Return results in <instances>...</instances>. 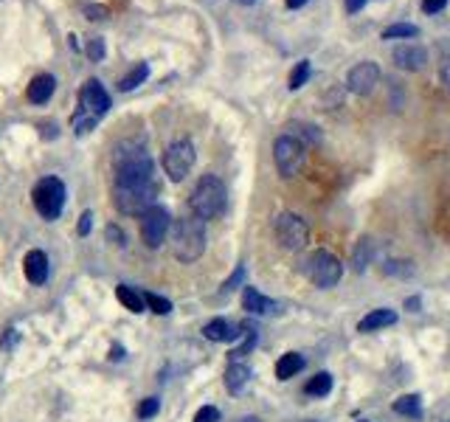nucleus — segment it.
Wrapping results in <instances>:
<instances>
[{"instance_id": "nucleus-1", "label": "nucleus", "mask_w": 450, "mask_h": 422, "mask_svg": "<svg viewBox=\"0 0 450 422\" xmlns=\"http://www.w3.org/2000/svg\"><path fill=\"white\" fill-rule=\"evenodd\" d=\"M155 164L135 141H121L113 153V203L121 214H143L158 197Z\"/></svg>"}, {"instance_id": "nucleus-2", "label": "nucleus", "mask_w": 450, "mask_h": 422, "mask_svg": "<svg viewBox=\"0 0 450 422\" xmlns=\"http://www.w3.org/2000/svg\"><path fill=\"white\" fill-rule=\"evenodd\" d=\"M225 205H228V192H225V183L217 175H203L197 180V186L192 189L189 197V208L192 214L200 220H217Z\"/></svg>"}, {"instance_id": "nucleus-3", "label": "nucleus", "mask_w": 450, "mask_h": 422, "mask_svg": "<svg viewBox=\"0 0 450 422\" xmlns=\"http://www.w3.org/2000/svg\"><path fill=\"white\" fill-rule=\"evenodd\" d=\"M205 251V220L189 214L172 223V253L180 262H197Z\"/></svg>"}, {"instance_id": "nucleus-4", "label": "nucleus", "mask_w": 450, "mask_h": 422, "mask_svg": "<svg viewBox=\"0 0 450 422\" xmlns=\"http://www.w3.org/2000/svg\"><path fill=\"white\" fill-rule=\"evenodd\" d=\"M110 110V96L99 79H88L79 91V113L73 116V127L77 132H88L96 127V121Z\"/></svg>"}, {"instance_id": "nucleus-5", "label": "nucleus", "mask_w": 450, "mask_h": 422, "mask_svg": "<svg viewBox=\"0 0 450 422\" xmlns=\"http://www.w3.org/2000/svg\"><path fill=\"white\" fill-rule=\"evenodd\" d=\"M273 161H276V169L284 180L295 178L298 169L304 166L307 161V150H304V141H298L293 132H284L276 138V144H273Z\"/></svg>"}, {"instance_id": "nucleus-6", "label": "nucleus", "mask_w": 450, "mask_h": 422, "mask_svg": "<svg viewBox=\"0 0 450 422\" xmlns=\"http://www.w3.org/2000/svg\"><path fill=\"white\" fill-rule=\"evenodd\" d=\"M302 270H304V276L313 281V285L321 288V290L335 288L338 281H341V276H343V265H341L329 251H316V253H310Z\"/></svg>"}, {"instance_id": "nucleus-7", "label": "nucleus", "mask_w": 450, "mask_h": 422, "mask_svg": "<svg viewBox=\"0 0 450 422\" xmlns=\"http://www.w3.org/2000/svg\"><path fill=\"white\" fill-rule=\"evenodd\" d=\"M31 200H34V208H37L40 217L56 220L62 214V208H65V183L59 178H42L34 186Z\"/></svg>"}, {"instance_id": "nucleus-8", "label": "nucleus", "mask_w": 450, "mask_h": 422, "mask_svg": "<svg viewBox=\"0 0 450 422\" xmlns=\"http://www.w3.org/2000/svg\"><path fill=\"white\" fill-rule=\"evenodd\" d=\"M169 231H172V217L164 205H153L141 214V240L146 248H153V251L161 248Z\"/></svg>"}, {"instance_id": "nucleus-9", "label": "nucleus", "mask_w": 450, "mask_h": 422, "mask_svg": "<svg viewBox=\"0 0 450 422\" xmlns=\"http://www.w3.org/2000/svg\"><path fill=\"white\" fill-rule=\"evenodd\" d=\"M276 240L281 242V248L287 251H302L310 240V228L307 223L298 217V214H290V211H284V214L276 217Z\"/></svg>"}, {"instance_id": "nucleus-10", "label": "nucleus", "mask_w": 450, "mask_h": 422, "mask_svg": "<svg viewBox=\"0 0 450 422\" xmlns=\"http://www.w3.org/2000/svg\"><path fill=\"white\" fill-rule=\"evenodd\" d=\"M194 147H192V141H175V144H169L166 147V153H164V172L169 175V180H175V183H180L189 172H192V166H194Z\"/></svg>"}, {"instance_id": "nucleus-11", "label": "nucleus", "mask_w": 450, "mask_h": 422, "mask_svg": "<svg viewBox=\"0 0 450 422\" xmlns=\"http://www.w3.org/2000/svg\"><path fill=\"white\" fill-rule=\"evenodd\" d=\"M378 82H380V68H378V62H371V59L357 62L346 74V88L355 96H368Z\"/></svg>"}, {"instance_id": "nucleus-12", "label": "nucleus", "mask_w": 450, "mask_h": 422, "mask_svg": "<svg viewBox=\"0 0 450 422\" xmlns=\"http://www.w3.org/2000/svg\"><path fill=\"white\" fill-rule=\"evenodd\" d=\"M394 65L397 68H403V70H422L425 65H428V51L422 48V45H417V42H403V45H397L394 48Z\"/></svg>"}, {"instance_id": "nucleus-13", "label": "nucleus", "mask_w": 450, "mask_h": 422, "mask_svg": "<svg viewBox=\"0 0 450 422\" xmlns=\"http://www.w3.org/2000/svg\"><path fill=\"white\" fill-rule=\"evenodd\" d=\"M203 335H205L208 341H214V343H234V341L242 338L245 332H242L240 324H234V321H228V318H214V321H208V324L203 327Z\"/></svg>"}, {"instance_id": "nucleus-14", "label": "nucleus", "mask_w": 450, "mask_h": 422, "mask_svg": "<svg viewBox=\"0 0 450 422\" xmlns=\"http://www.w3.org/2000/svg\"><path fill=\"white\" fill-rule=\"evenodd\" d=\"M23 270H26V279L31 281V285H42V281L48 279V256H45V251H40V248L29 251L26 259H23Z\"/></svg>"}, {"instance_id": "nucleus-15", "label": "nucleus", "mask_w": 450, "mask_h": 422, "mask_svg": "<svg viewBox=\"0 0 450 422\" xmlns=\"http://www.w3.org/2000/svg\"><path fill=\"white\" fill-rule=\"evenodd\" d=\"M54 88H56V79L51 74H40L31 79V85L26 88V99L31 104H45L51 96H54Z\"/></svg>"}, {"instance_id": "nucleus-16", "label": "nucleus", "mask_w": 450, "mask_h": 422, "mask_svg": "<svg viewBox=\"0 0 450 422\" xmlns=\"http://www.w3.org/2000/svg\"><path fill=\"white\" fill-rule=\"evenodd\" d=\"M242 310L251 313V315H270L276 310V302L265 299L256 288H245V293H242Z\"/></svg>"}, {"instance_id": "nucleus-17", "label": "nucleus", "mask_w": 450, "mask_h": 422, "mask_svg": "<svg viewBox=\"0 0 450 422\" xmlns=\"http://www.w3.org/2000/svg\"><path fill=\"white\" fill-rule=\"evenodd\" d=\"M394 321H397V313H394V310H371L366 318H360L357 329H360V332H374V329L391 327Z\"/></svg>"}, {"instance_id": "nucleus-18", "label": "nucleus", "mask_w": 450, "mask_h": 422, "mask_svg": "<svg viewBox=\"0 0 450 422\" xmlns=\"http://www.w3.org/2000/svg\"><path fill=\"white\" fill-rule=\"evenodd\" d=\"M248 380H251V369L245 364H240V361H234L228 366V372H225V389H228L231 394H240L248 386Z\"/></svg>"}, {"instance_id": "nucleus-19", "label": "nucleus", "mask_w": 450, "mask_h": 422, "mask_svg": "<svg viewBox=\"0 0 450 422\" xmlns=\"http://www.w3.org/2000/svg\"><path fill=\"white\" fill-rule=\"evenodd\" d=\"M302 369H304V358L298 355V352H287V355H281L276 361V377L279 380H290V377H295Z\"/></svg>"}, {"instance_id": "nucleus-20", "label": "nucleus", "mask_w": 450, "mask_h": 422, "mask_svg": "<svg viewBox=\"0 0 450 422\" xmlns=\"http://www.w3.org/2000/svg\"><path fill=\"white\" fill-rule=\"evenodd\" d=\"M116 296H118V302H121L130 313H143V310H146L143 293H138V290H132V288H127V285H118V288H116Z\"/></svg>"}, {"instance_id": "nucleus-21", "label": "nucleus", "mask_w": 450, "mask_h": 422, "mask_svg": "<svg viewBox=\"0 0 450 422\" xmlns=\"http://www.w3.org/2000/svg\"><path fill=\"white\" fill-rule=\"evenodd\" d=\"M371 256H374V242L368 240V237H363L360 242H357V248H355V256H352V267L357 270V273H363L368 265H371Z\"/></svg>"}, {"instance_id": "nucleus-22", "label": "nucleus", "mask_w": 450, "mask_h": 422, "mask_svg": "<svg viewBox=\"0 0 450 422\" xmlns=\"http://www.w3.org/2000/svg\"><path fill=\"white\" fill-rule=\"evenodd\" d=\"M329 391H332V375L329 372H318L304 386V394H310V397H327Z\"/></svg>"}, {"instance_id": "nucleus-23", "label": "nucleus", "mask_w": 450, "mask_h": 422, "mask_svg": "<svg viewBox=\"0 0 450 422\" xmlns=\"http://www.w3.org/2000/svg\"><path fill=\"white\" fill-rule=\"evenodd\" d=\"M394 411L403 414V416H411V419H419L422 416V397L419 394H405L394 403Z\"/></svg>"}, {"instance_id": "nucleus-24", "label": "nucleus", "mask_w": 450, "mask_h": 422, "mask_svg": "<svg viewBox=\"0 0 450 422\" xmlns=\"http://www.w3.org/2000/svg\"><path fill=\"white\" fill-rule=\"evenodd\" d=\"M146 77H149V65H146V62H138V65L130 70V74H127V77L118 82V91H124V93H127V91L138 88V85H141Z\"/></svg>"}, {"instance_id": "nucleus-25", "label": "nucleus", "mask_w": 450, "mask_h": 422, "mask_svg": "<svg viewBox=\"0 0 450 422\" xmlns=\"http://www.w3.org/2000/svg\"><path fill=\"white\" fill-rule=\"evenodd\" d=\"M307 79H310V59H302L290 74V91H298L302 85H307Z\"/></svg>"}, {"instance_id": "nucleus-26", "label": "nucleus", "mask_w": 450, "mask_h": 422, "mask_svg": "<svg viewBox=\"0 0 450 422\" xmlns=\"http://www.w3.org/2000/svg\"><path fill=\"white\" fill-rule=\"evenodd\" d=\"M419 34V29L417 26H411V23H394V26H389L386 31H383V40H400V37H417Z\"/></svg>"}, {"instance_id": "nucleus-27", "label": "nucleus", "mask_w": 450, "mask_h": 422, "mask_svg": "<svg viewBox=\"0 0 450 422\" xmlns=\"http://www.w3.org/2000/svg\"><path fill=\"white\" fill-rule=\"evenodd\" d=\"M143 302H146L149 310L158 313V315H169L172 313V302L164 299V296H158V293H143Z\"/></svg>"}, {"instance_id": "nucleus-28", "label": "nucleus", "mask_w": 450, "mask_h": 422, "mask_svg": "<svg viewBox=\"0 0 450 422\" xmlns=\"http://www.w3.org/2000/svg\"><path fill=\"white\" fill-rule=\"evenodd\" d=\"M158 411H161V400H158V397H146V400L138 405V416H141V419L155 416Z\"/></svg>"}, {"instance_id": "nucleus-29", "label": "nucleus", "mask_w": 450, "mask_h": 422, "mask_svg": "<svg viewBox=\"0 0 450 422\" xmlns=\"http://www.w3.org/2000/svg\"><path fill=\"white\" fill-rule=\"evenodd\" d=\"M194 422H219V411L214 405H203L197 414H194Z\"/></svg>"}, {"instance_id": "nucleus-30", "label": "nucleus", "mask_w": 450, "mask_h": 422, "mask_svg": "<svg viewBox=\"0 0 450 422\" xmlns=\"http://www.w3.org/2000/svg\"><path fill=\"white\" fill-rule=\"evenodd\" d=\"M245 279V267H237V273L228 279V281H225V285H222V293H231L237 285H240V281Z\"/></svg>"}, {"instance_id": "nucleus-31", "label": "nucleus", "mask_w": 450, "mask_h": 422, "mask_svg": "<svg viewBox=\"0 0 450 422\" xmlns=\"http://www.w3.org/2000/svg\"><path fill=\"white\" fill-rule=\"evenodd\" d=\"M444 6H447V0H422V12H428V15H436Z\"/></svg>"}, {"instance_id": "nucleus-32", "label": "nucleus", "mask_w": 450, "mask_h": 422, "mask_svg": "<svg viewBox=\"0 0 450 422\" xmlns=\"http://www.w3.org/2000/svg\"><path fill=\"white\" fill-rule=\"evenodd\" d=\"M91 228H93V214H91V211H85V214L79 217V234H82V237H88V234H91Z\"/></svg>"}, {"instance_id": "nucleus-33", "label": "nucleus", "mask_w": 450, "mask_h": 422, "mask_svg": "<svg viewBox=\"0 0 450 422\" xmlns=\"http://www.w3.org/2000/svg\"><path fill=\"white\" fill-rule=\"evenodd\" d=\"M88 54H91V59H102V56H104V42H102V40H91Z\"/></svg>"}, {"instance_id": "nucleus-34", "label": "nucleus", "mask_w": 450, "mask_h": 422, "mask_svg": "<svg viewBox=\"0 0 450 422\" xmlns=\"http://www.w3.org/2000/svg\"><path fill=\"white\" fill-rule=\"evenodd\" d=\"M442 82H444V88H447V93H450V56L442 62Z\"/></svg>"}, {"instance_id": "nucleus-35", "label": "nucleus", "mask_w": 450, "mask_h": 422, "mask_svg": "<svg viewBox=\"0 0 450 422\" xmlns=\"http://www.w3.org/2000/svg\"><path fill=\"white\" fill-rule=\"evenodd\" d=\"M107 237H110V240H116V245H124V234H121L116 226H110V228H107Z\"/></svg>"}, {"instance_id": "nucleus-36", "label": "nucleus", "mask_w": 450, "mask_h": 422, "mask_svg": "<svg viewBox=\"0 0 450 422\" xmlns=\"http://www.w3.org/2000/svg\"><path fill=\"white\" fill-rule=\"evenodd\" d=\"M363 6H366V0H346V12H352V15L360 12Z\"/></svg>"}, {"instance_id": "nucleus-37", "label": "nucleus", "mask_w": 450, "mask_h": 422, "mask_svg": "<svg viewBox=\"0 0 450 422\" xmlns=\"http://www.w3.org/2000/svg\"><path fill=\"white\" fill-rule=\"evenodd\" d=\"M287 3V9H302V6H307V0H284Z\"/></svg>"}, {"instance_id": "nucleus-38", "label": "nucleus", "mask_w": 450, "mask_h": 422, "mask_svg": "<svg viewBox=\"0 0 450 422\" xmlns=\"http://www.w3.org/2000/svg\"><path fill=\"white\" fill-rule=\"evenodd\" d=\"M110 358H116V361H121V358H124V349H121V346H116V349H110Z\"/></svg>"}, {"instance_id": "nucleus-39", "label": "nucleus", "mask_w": 450, "mask_h": 422, "mask_svg": "<svg viewBox=\"0 0 450 422\" xmlns=\"http://www.w3.org/2000/svg\"><path fill=\"white\" fill-rule=\"evenodd\" d=\"M405 307H408V310H411V307L417 310V307H419V299H408V302H405Z\"/></svg>"}, {"instance_id": "nucleus-40", "label": "nucleus", "mask_w": 450, "mask_h": 422, "mask_svg": "<svg viewBox=\"0 0 450 422\" xmlns=\"http://www.w3.org/2000/svg\"><path fill=\"white\" fill-rule=\"evenodd\" d=\"M237 3H240V6H254L256 0H237Z\"/></svg>"}, {"instance_id": "nucleus-41", "label": "nucleus", "mask_w": 450, "mask_h": 422, "mask_svg": "<svg viewBox=\"0 0 450 422\" xmlns=\"http://www.w3.org/2000/svg\"><path fill=\"white\" fill-rule=\"evenodd\" d=\"M240 422H259V419H256V416H242Z\"/></svg>"}, {"instance_id": "nucleus-42", "label": "nucleus", "mask_w": 450, "mask_h": 422, "mask_svg": "<svg viewBox=\"0 0 450 422\" xmlns=\"http://www.w3.org/2000/svg\"><path fill=\"white\" fill-rule=\"evenodd\" d=\"M310 422H313V419H310Z\"/></svg>"}]
</instances>
